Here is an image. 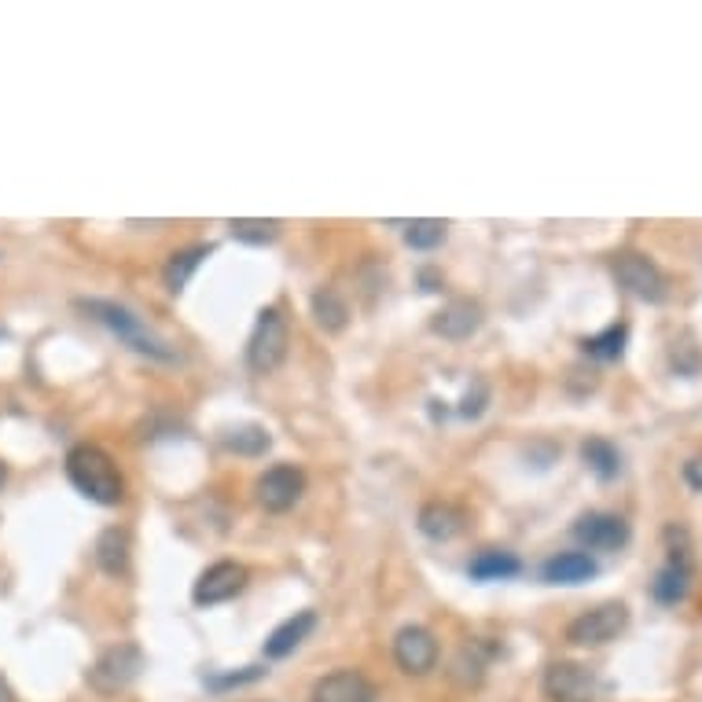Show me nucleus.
Instances as JSON below:
<instances>
[{"label":"nucleus","instance_id":"obj_24","mask_svg":"<svg viewBox=\"0 0 702 702\" xmlns=\"http://www.w3.org/2000/svg\"><path fill=\"white\" fill-rule=\"evenodd\" d=\"M228 233H233V239H239V243H250V247H265V243H273L276 236H280V221H273V217H236V221H228Z\"/></svg>","mask_w":702,"mask_h":702},{"label":"nucleus","instance_id":"obj_5","mask_svg":"<svg viewBox=\"0 0 702 702\" xmlns=\"http://www.w3.org/2000/svg\"><path fill=\"white\" fill-rule=\"evenodd\" d=\"M625 625H629V607L611 600V603H600V607L578 614V618L566 625V640H571L574 648H603V643L622 637Z\"/></svg>","mask_w":702,"mask_h":702},{"label":"nucleus","instance_id":"obj_17","mask_svg":"<svg viewBox=\"0 0 702 702\" xmlns=\"http://www.w3.org/2000/svg\"><path fill=\"white\" fill-rule=\"evenodd\" d=\"M541 574L552 585H585L600 574V566H596L589 552H560L541 566Z\"/></svg>","mask_w":702,"mask_h":702},{"label":"nucleus","instance_id":"obj_27","mask_svg":"<svg viewBox=\"0 0 702 702\" xmlns=\"http://www.w3.org/2000/svg\"><path fill=\"white\" fill-rule=\"evenodd\" d=\"M446 221H435V217H419V221H409L405 225V243L412 250H435L441 239H446Z\"/></svg>","mask_w":702,"mask_h":702},{"label":"nucleus","instance_id":"obj_10","mask_svg":"<svg viewBox=\"0 0 702 702\" xmlns=\"http://www.w3.org/2000/svg\"><path fill=\"white\" fill-rule=\"evenodd\" d=\"M247 566L243 563H233V560H221L214 566H206L203 574H199L196 589H191V600L199 603V607H214V603H228L236 600L239 592L247 589Z\"/></svg>","mask_w":702,"mask_h":702},{"label":"nucleus","instance_id":"obj_7","mask_svg":"<svg viewBox=\"0 0 702 702\" xmlns=\"http://www.w3.org/2000/svg\"><path fill=\"white\" fill-rule=\"evenodd\" d=\"M544 695L548 702H596L600 699V677H596V669L581 666V662H552V666L544 669Z\"/></svg>","mask_w":702,"mask_h":702},{"label":"nucleus","instance_id":"obj_1","mask_svg":"<svg viewBox=\"0 0 702 702\" xmlns=\"http://www.w3.org/2000/svg\"><path fill=\"white\" fill-rule=\"evenodd\" d=\"M66 478L74 482L82 497H89L92 504H103V507H114L125 500V478L118 464L111 460L108 449L100 446H74L66 453Z\"/></svg>","mask_w":702,"mask_h":702},{"label":"nucleus","instance_id":"obj_11","mask_svg":"<svg viewBox=\"0 0 702 702\" xmlns=\"http://www.w3.org/2000/svg\"><path fill=\"white\" fill-rule=\"evenodd\" d=\"M393 662L409 673V677H427L438 666V640L423 625H405L393 637Z\"/></svg>","mask_w":702,"mask_h":702},{"label":"nucleus","instance_id":"obj_8","mask_svg":"<svg viewBox=\"0 0 702 702\" xmlns=\"http://www.w3.org/2000/svg\"><path fill=\"white\" fill-rule=\"evenodd\" d=\"M614 276L618 284L640 302H666V276L659 273V265L651 262L648 254H637V250H625V254L614 258Z\"/></svg>","mask_w":702,"mask_h":702},{"label":"nucleus","instance_id":"obj_16","mask_svg":"<svg viewBox=\"0 0 702 702\" xmlns=\"http://www.w3.org/2000/svg\"><path fill=\"white\" fill-rule=\"evenodd\" d=\"M460 530H464V512L456 504L430 500V504L419 507V534L430 537V541H453Z\"/></svg>","mask_w":702,"mask_h":702},{"label":"nucleus","instance_id":"obj_2","mask_svg":"<svg viewBox=\"0 0 702 702\" xmlns=\"http://www.w3.org/2000/svg\"><path fill=\"white\" fill-rule=\"evenodd\" d=\"M78 310L82 313H89L96 324H103L111 335H118V339L129 346L133 353H140V358H151V361H166L173 364L177 361V350L166 342V339H159L155 331L148 328V324L140 321L133 310H125V305L118 302H103V298H82L78 302Z\"/></svg>","mask_w":702,"mask_h":702},{"label":"nucleus","instance_id":"obj_13","mask_svg":"<svg viewBox=\"0 0 702 702\" xmlns=\"http://www.w3.org/2000/svg\"><path fill=\"white\" fill-rule=\"evenodd\" d=\"M379 691L364 673L358 669H339V673H328L321 677L310 691V702H375Z\"/></svg>","mask_w":702,"mask_h":702},{"label":"nucleus","instance_id":"obj_6","mask_svg":"<svg viewBox=\"0 0 702 702\" xmlns=\"http://www.w3.org/2000/svg\"><path fill=\"white\" fill-rule=\"evenodd\" d=\"M143 673V651L137 643H118V648L103 651L96 659V666L89 669V688L100 691V695H114V691H125Z\"/></svg>","mask_w":702,"mask_h":702},{"label":"nucleus","instance_id":"obj_19","mask_svg":"<svg viewBox=\"0 0 702 702\" xmlns=\"http://www.w3.org/2000/svg\"><path fill=\"white\" fill-rule=\"evenodd\" d=\"M489 655H493V648H482L478 640L464 643V648H460V655L453 659L449 677H453L456 685H464V688H478V685H482V677H486Z\"/></svg>","mask_w":702,"mask_h":702},{"label":"nucleus","instance_id":"obj_15","mask_svg":"<svg viewBox=\"0 0 702 702\" xmlns=\"http://www.w3.org/2000/svg\"><path fill=\"white\" fill-rule=\"evenodd\" d=\"M313 625H316V611H298L287 622H280L273 632H268V640H265V659H287L298 648V643L310 637Z\"/></svg>","mask_w":702,"mask_h":702},{"label":"nucleus","instance_id":"obj_32","mask_svg":"<svg viewBox=\"0 0 702 702\" xmlns=\"http://www.w3.org/2000/svg\"><path fill=\"white\" fill-rule=\"evenodd\" d=\"M0 702H15V691H12V685H8L4 677H0Z\"/></svg>","mask_w":702,"mask_h":702},{"label":"nucleus","instance_id":"obj_22","mask_svg":"<svg viewBox=\"0 0 702 702\" xmlns=\"http://www.w3.org/2000/svg\"><path fill=\"white\" fill-rule=\"evenodd\" d=\"M581 460H585V467L600 478V482H611V478H618V471H622V453L611 446L607 438H589V441H585Z\"/></svg>","mask_w":702,"mask_h":702},{"label":"nucleus","instance_id":"obj_29","mask_svg":"<svg viewBox=\"0 0 702 702\" xmlns=\"http://www.w3.org/2000/svg\"><path fill=\"white\" fill-rule=\"evenodd\" d=\"M486 401H489V390H486V383L482 379H475V387L467 390V398H464V405H460V416H467V419H475V416H482V409H486Z\"/></svg>","mask_w":702,"mask_h":702},{"label":"nucleus","instance_id":"obj_33","mask_svg":"<svg viewBox=\"0 0 702 702\" xmlns=\"http://www.w3.org/2000/svg\"><path fill=\"white\" fill-rule=\"evenodd\" d=\"M4 478H8V467H4V464H0V486H4Z\"/></svg>","mask_w":702,"mask_h":702},{"label":"nucleus","instance_id":"obj_21","mask_svg":"<svg viewBox=\"0 0 702 702\" xmlns=\"http://www.w3.org/2000/svg\"><path fill=\"white\" fill-rule=\"evenodd\" d=\"M214 247H203V243H196V247H185V250H177V254L170 258L166 268H162V280H166V287L173 294H180L188 287L191 280V273H196L199 265H203V258L210 254Z\"/></svg>","mask_w":702,"mask_h":702},{"label":"nucleus","instance_id":"obj_31","mask_svg":"<svg viewBox=\"0 0 702 702\" xmlns=\"http://www.w3.org/2000/svg\"><path fill=\"white\" fill-rule=\"evenodd\" d=\"M419 280H423V291H438V276L430 273V268H423Z\"/></svg>","mask_w":702,"mask_h":702},{"label":"nucleus","instance_id":"obj_3","mask_svg":"<svg viewBox=\"0 0 702 702\" xmlns=\"http://www.w3.org/2000/svg\"><path fill=\"white\" fill-rule=\"evenodd\" d=\"M662 541H666V563H662V571L655 574V581H651V596H655L659 603H680L691 589V541H688V530L685 526H666V534H662Z\"/></svg>","mask_w":702,"mask_h":702},{"label":"nucleus","instance_id":"obj_9","mask_svg":"<svg viewBox=\"0 0 702 702\" xmlns=\"http://www.w3.org/2000/svg\"><path fill=\"white\" fill-rule=\"evenodd\" d=\"M302 493H305V475L294 464H276L258 478V504L273 515L291 512L298 500H302Z\"/></svg>","mask_w":702,"mask_h":702},{"label":"nucleus","instance_id":"obj_12","mask_svg":"<svg viewBox=\"0 0 702 702\" xmlns=\"http://www.w3.org/2000/svg\"><path fill=\"white\" fill-rule=\"evenodd\" d=\"M574 537L585 548H596V552H618V548L629 544V523L622 515L589 512L574 523Z\"/></svg>","mask_w":702,"mask_h":702},{"label":"nucleus","instance_id":"obj_18","mask_svg":"<svg viewBox=\"0 0 702 702\" xmlns=\"http://www.w3.org/2000/svg\"><path fill=\"white\" fill-rule=\"evenodd\" d=\"M96 566L103 574H111V578L129 571V534L122 526H111V530L100 534V541H96Z\"/></svg>","mask_w":702,"mask_h":702},{"label":"nucleus","instance_id":"obj_25","mask_svg":"<svg viewBox=\"0 0 702 702\" xmlns=\"http://www.w3.org/2000/svg\"><path fill=\"white\" fill-rule=\"evenodd\" d=\"M313 316L324 331H342L346 321H350V310H346V302L331 291V287H321V291L313 294Z\"/></svg>","mask_w":702,"mask_h":702},{"label":"nucleus","instance_id":"obj_26","mask_svg":"<svg viewBox=\"0 0 702 702\" xmlns=\"http://www.w3.org/2000/svg\"><path fill=\"white\" fill-rule=\"evenodd\" d=\"M625 339H629V328L625 324H611L607 331L592 335V339L581 342V350L596 361H618L625 353Z\"/></svg>","mask_w":702,"mask_h":702},{"label":"nucleus","instance_id":"obj_20","mask_svg":"<svg viewBox=\"0 0 702 702\" xmlns=\"http://www.w3.org/2000/svg\"><path fill=\"white\" fill-rule=\"evenodd\" d=\"M467 574L475 581H507L515 578V574H523V563H518V555L512 552H478L475 560L467 563Z\"/></svg>","mask_w":702,"mask_h":702},{"label":"nucleus","instance_id":"obj_30","mask_svg":"<svg viewBox=\"0 0 702 702\" xmlns=\"http://www.w3.org/2000/svg\"><path fill=\"white\" fill-rule=\"evenodd\" d=\"M685 482L695 489V493H702V456H691L685 464Z\"/></svg>","mask_w":702,"mask_h":702},{"label":"nucleus","instance_id":"obj_28","mask_svg":"<svg viewBox=\"0 0 702 702\" xmlns=\"http://www.w3.org/2000/svg\"><path fill=\"white\" fill-rule=\"evenodd\" d=\"M265 666H243V669H236V673H221V677H206L203 685L210 691H228V688H243V685H254V680H262L265 677Z\"/></svg>","mask_w":702,"mask_h":702},{"label":"nucleus","instance_id":"obj_14","mask_svg":"<svg viewBox=\"0 0 702 702\" xmlns=\"http://www.w3.org/2000/svg\"><path fill=\"white\" fill-rule=\"evenodd\" d=\"M486 313L482 305L475 302V298H453V302H446L441 310L435 313V321H430V328H435L441 339H471L478 328H482Z\"/></svg>","mask_w":702,"mask_h":702},{"label":"nucleus","instance_id":"obj_23","mask_svg":"<svg viewBox=\"0 0 702 702\" xmlns=\"http://www.w3.org/2000/svg\"><path fill=\"white\" fill-rule=\"evenodd\" d=\"M221 446H225L228 453H236V456H262V453H268V446H273V438H268V430H265V427H254V423H243V427L225 430V438H221Z\"/></svg>","mask_w":702,"mask_h":702},{"label":"nucleus","instance_id":"obj_4","mask_svg":"<svg viewBox=\"0 0 702 702\" xmlns=\"http://www.w3.org/2000/svg\"><path fill=\"white\" fill-rule=\"evenodd\" d=\"M287 346H291V331H287V321L276 305L258 313V324L247 339V364L250 372L258 375H268L276 372L287 358Z\"/></svg>","mask_w":702,"mask_h":702}]
</instances>
